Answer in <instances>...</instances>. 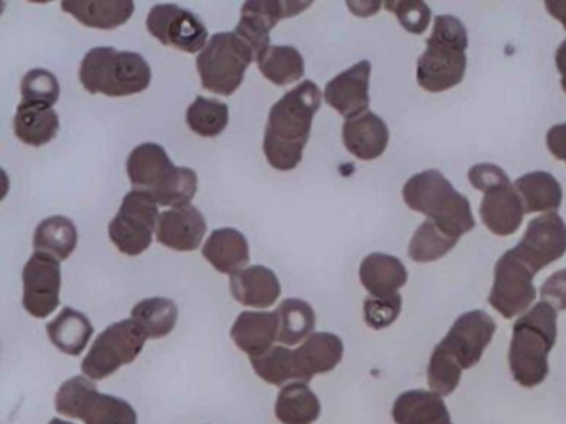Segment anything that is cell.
I'll return each mask as SVG.
<instances>
[{
	"instance_id": "1",
	"label": "cell",
	"mask_w": 566,
	"mask_h": 424,
	"mask_svg": "<svg viewBox=\"0 0 566 424\" xmlns=\"http://www.w3.org/2000/svg\"><path fill=\"white\" fill-rule=\"evenodd\" d=\"M321 99L319 86L304 80L274 103L264 131L263 151L268 162L277 171H293L303 161Z\"/></svg>"
},
{
	"instance_id": "2",
	"label": "cell",
	"mask_w": 566,
	"mask_h": 424,
	"mask_svg": "<svg viewBox=\"0 0 566 424\" xmlns=\"http://www.w3.org/2000/svg\"><path fill=\"white\" fill-rule=\"evenodd\" d=\"M556 318L552 305L538 301L513 325L509 367L520 386H538L548 377V353L555 347L558 333Z\"/></svg>"
},
{
	"instance_id": "3",
	"label": "cell",
	"mask_w": 566,
	"mask_h": 424,
	"mask_svg": "<svg viewBox=\"0 0 566 424\" xmlns=\"http://www.w3.org/2000/svg\"><path fill=\"white\" fill-rule=\"evenodd\" d=\"M127 172L138 191H147L158 205H188L198 191V176L191 168L171 162L164 146L144 142L130 152Z\"/></svg>"
},
{
	"instance_id": "4",
	"label": "cell",
	"mask_w": 566,
	"mask_h": 424,
	"mask_svg": "<svg viewBox=\"0 0 566 424\" xmlns=\"http://www.w3.org/2000/svg\"><path fill=\"white\" fill-rule=\"evenodd\" d=\"M402 195L412 211L427 215L449 237L459 241L475 227L469 199L455 191L452 182L437 169L412 176L403 186Z\"/></svg>"
},
{
	"instance_id": "5",
	"label": "cell",
	"mask_w": 566,
	"mask_h": 424,
	"mask_svg": "<svg viewBox=\"0 0 566 424\" xmlns=\"http://www.w3.org/2000/svg\"><path fill=\"white\" fill-rule=\"evenodd\" d=\"M469 35L465 25L453 15H437L426 52L417 62V82L430 93L446 92L459 85L467 70Z\"/></svg>"
},
{
	"instance_id": "6",
	"label": "cell",
	"mask_w": 566,
	"mask_h": 424,
	"mask_svg": "<svg viewBox=\"0 0 566 424\" xmlns=\"http://www.w3.org/2000/svg\"><path fill=\"white\" fill-rule=\"evenodd\" d=\"M78 76L88 93L120 98L145 92L151 83V68L140 53L97 46L82 60Z\"/></svg>"
},
{
	"instance_id": "7",
	"label": "cell",
	"mask_w": 566,
	"mask_h": 424,
	"mask_svg": "<svg viewBox=\"0 0 566 424\" xmlns=\"http://www.w3.org/2000/svg\"><path fill=\"white\" fill-rule=\"evenodd\" d=\"M253 52L234 32L214 33L197 56L201 85L208 92L230 96L240 88Z\"/></svg>"
},
{
	"instance_id": "8",
	"label": "cell",
	"mask_w": 566,
	"mask_h": 424,
	"mask_svg": "<svg viewBox=\"0 0 566 424\" xmlns=\"http://www.w3.org/2000/svg\"><path fill=\"white\" fill-rule=\"evenodd\" d=\"M59 413L85 424H138L137 411L128 401L102 394L88 377H74L62 384L55 396Z\"/></svg>"
},
{
	"instance_id": "9",
	"label": "cell",
	"mask_w": 566,
	"mask_h": 424,
	"mask_svg": "<svg viewBox=\"0 0 566 424\" xmlns=\"http://www.w3.org/2000/svg\"><path fill=\"white\" fill-rule=\"evenodd\" d=\"M145 341L147 337L134 320L112 324L92 344L91 351L82 361V371L91 380H105L125 364L137 360L144 350Z\"/></svg>"
},
{
	"instance_id": "10",
	"label": "cell",
	"mask_w": 566,
	"mask_h": 424,
	"mask_svg": "<svg viewBox=\"0 0 566 424\" xmlns=\"http://www.w3.org/2000/svg\"><path fill=\"white\" fill-rule=\"evenodd\" d=\"M158 204L147 191L128 192L122 201L120 211L108 225V235L122 254L140 255L147 251L157 232Z\"/></svg>"
},
{
	"instance_id": "11",
	"label": "cell",
	"mask_w": 566,
	"mask_h": 424,
	"mask_svg": "<svg viewBox=\"0 0 566 424\" xmlns=\"http://www.w3.org/2000/svg\"><path fill=\"white\" fill-rule=\"evenodd\" d=\"M493 318L483 310L467 311L453 321L452 328L437 344L443 357L449 358L460 370H469L482 360L483 351L495 335Z\"/></svg>"
},
{
	"instance_id": "12",
	"label": "cell",
	"mask_w": 566,
	"mask_h": 424,
	"mask_svg": "<svg viewBox=\"0 0 566 424\" xmlns=\"http://www.w3.org/2000/svg\"><path fill=\"white\" fill-rule=\"evenodd\" d=\"M533 277L535 274L510 248L496 262L490 305L509 320L523 314L536 298Z\"/></svg>"
},
{
	"instance_id": "13",
	"label": "cell",
	"mask_w": 566,
	"mask_h": 424,
	"mask_svg": "<svg viewBox=\"0 0 566 424\" xmlns=\"http://www.w3.org/2000/svg\"><path fill=\"white\" fill-rule=\"evenodd\" d=\"M147 29L158 42L187 53L207 46L208 29L191 10L177 3H157L147 17Z\"/></svg>"
},
{
	"instance_id": "14",
	"label": "cell",
	"mask_w": 566,
	"mask_h": 424,
	"mask_svg": "<svg viewBox=\"0 0 566 424\" xmlns=\"http://www.w3.org/2000/svg\"><path fill=\"white\" fill-rule=\"evenodd\" d=\"M310 2H290V0H250L241 7V19L234 33L248 43L254 60H260L270 49L271 30L277 22L300 15L310 9Z\"/></svg>"
},
{
	"instance_id": "15",
	"label": "cell",
	"mask_w": 566,
	"mask_h": 424,
	"mask_svg": "<svg viewBox=\"0 0 566 424\" xmlns=\"http://www.w3.org/2000/svg\"><path fill=\"white\" fill-rule=\"evenodd\" d=\"M513 252L533 274L543 271L566 252L565 221L556 212L538 215L530 221L525 235Z\"/></svg>"
},
{
	"instance_id": "16",
	"label": "cell",
	"mask_w": 566,
	"mask_h": 424,
	"mask_svg": "<svg viewBox=\"0 0 566 424\" xmlns=\"http://www.w3.org/2000/svg\"><path fill=\"white\" fill-rule=\"evenodd\" d=\"M25 310L35 318H48L61 305V262L51 255L35 252L22 271Z\"/></svg>"
},
{
	"instance_id": "17",
	"label": "cell",
	"mask_w": 566,
	"mask_h": 424,
	"mask_svg": "<svg viewBox=\"0 0 566 424\" xmlns=\"http://www.w3.org/2000/svg\"><path fill=\"white\" fill-rule=\"evenodd\" d=\"M370 70L373 66L369 60H363L346 72L334 76L324 88V99L327 105L333 106L346 119L356 118L366 113L370 103Z\"/></svg>"
},
{
	"instance_id": "18",
	"label": "cell",
	"mask_w": 566,
	"mask_h": 424,
	"mask_svg": "<svg viewBox=\"0 0 566 424\" xmlns=\"http://www.w3.org/2000/svg\"><path fill=\"white\" fill-rule=\"evenodd\" d=\"M207 219L193 204L161 212L157 225V241L178 252L197 251L207 234Z\"/></svg>"
},
{
	"instance_id": "19",
	"label": "cell",
	"mask_w": 566,
	"mask_h": 424,
	"mask_svg": "<svg viewBox=\"0 0 566 424\" xmlns=\"http://www.w3.org/2000/svg\"><path fill=\"white\" fill-rule=\"evenodd\" d=\"M343 354V340L337 335L317 331L294 350V378L310 383L316 374L333 371Z\"/></svg>"
},
{
	"instance_id": "20",
	"label": "cell",
	"mask_w": 566,
	"mask_h": 424,
	"mask_svg": "<svg viewBox=\"0 0 566 424\" xmlns=\"http://www.w3.org/2000/svg\"><path fill=\"white\" fill-rule=\"evenodd\" d=\"M480 215L483 224L495 235H512L518 231L525 215L522 199L515 186L506 181L483 192Z\"/></svg>"
},
{
	"instance_id": "21",
	"label": "cell",
	"mask_w": 566,
	"mask_h": 424,
	"mask_svg": "<svg viewBox=\"0 0 566 424\" xmlns=\"http://www.w3.org/2000/svg\"><path fill=\"white\" fill-rule=\"evenodd\" d=\"M343 141L347 151L363 161H373L389 145V128L376 113L366 112L344 121Z\"/></svg>"
},
{
	"instance_id": "22",
	"label": "cell",
	"mask_w": 566,
	"mask_h": 424,
	"mask_svg": "<svg viewBox=\"0 0 566 424\" xmlns=\"http://www.w3.org/2000/svg\"><path fill=\"white\" fill-rule=\"evenodd\" d=\"M230 290L244 307L268 308L281 295L280 278L264 265H251L231 275Z\"/></svg>"
},
{
	"instance_id": "23",
	"label": "cell",
	"mask_w": 566,
	"mask_h": 424,
	"mask_svg": "<svg viewBox=\"0 0 566 424\" xmlns=\"http://www.w3.org/2000/svg\"><path fill=\"white\" fill-rule=\"evenodd\" d=\"M231 338L250 358L261 357L277 340L276 311H243L231 328Z\"/></svg>"
},
{
	"instance_id": "24",
	"label": "cell",
	"mask_w": 566,
	"mask_h": 424,
	"mask_svg": "<svg viewBox=\"0 0 566 424\" xmlns=\"http://www.w3.org/2000/svg\"><path fill=\"white\" fill-rule=\"evenodd\" d=\"M406 265L394 255L374 254L364 258L359 268V278L363 287L369 292L370 297L389 298L399 294V288L407 284Z\"/></svg>"
},
{
	"instance_id": "25",
	"label": "cell",
	"mask_w": 566,
	"mask_h": 424,
	"mask_svg": "<svg viewBox=\"0 0 566 424\" xmlns=\"http://www.w3.org/2000/svg\"><path fill=\"white\" fill-rule=\"evenodd\" d=\"M61 7L85 26L98 30L118 29L135 12L130 0H64Z\"/></svg>"
},
{
	"instance_id": "26",
	"label": "cell",
	"mask_w": 566,
	"mask_h": 424,
	"mask_svg": "<svg viewBox=\"0 0 566 424\" xmlns=\"http://www.w3.org/2000/svg\"><path fill=\"white\" fill-rule=\"evenodd\" d=\"M396 424H453L446 401L433 391L410 390L392 407Z\"/></svg>"
},
{
	"instance_id": "27",
	"label": "cell",
	"mask_w": 566,
	"mask_h": 424,
	"mask_svg": "<svg viewBox=\"0 0 566 424\" xmlns=\"http://www.w3.org/2000/svg\"><path fill=\"white\" fill-rule=\"evenodd\" d=\"M203 257L221 274L234 275L250 262V244L233 227L217 229L203 245Z\"/></svg>"
},
{
	"instance_id": "28",
	"label": "cell",
	"mask_w": 566,
	"mask_h": 424,
	"mask_svg": "<svg viewBox=\"0 0 566 424\" xmlns=\"http://www.w3.org/2000/svg\"><path fill=\"white\" fill-rule=\"evenodd\" d=\"M59 128H61V119L51 106L24 105V103L18 106L14 131L24 145L34 146V148L48 145L57 136Z\"/></svg>"
},
{
	"instance_id": "29",
	"label": "cell",
	"mask_w": 566,
	"mask_h": 424,
	"mask_svg": "<svg viewBox=\"0 0 566 424\" xmlns=\"http://www.w3.org/2000/svg\"><path fill=\"white\" fill-rule=\"evenodd\" d=\"M48 335L59 350L78 357L94 335V325L87 315L75 308L65 307L54 320L49 321Z\"/></svg>"
},
{
	"instance_id": "30",
	"label": "cell",
	"mask_w": 566,
	"mask_h": 424,
	"mask_svg": "<svg viewBox=\"0 0 566 424\" xmlns=\"http://www.w3.org/2000/svg\"><path fill=\"white\" fill-rule=\"evenodd\" d=\"M513 186L522 199L525 214L555 212L562 205V186L549 172H528V174L516 179Z\"/></svg>"
},
{
	"instance_id": "31",
	"label": "cell",
	"mask_w": 566,
	"mask_h": 424,
	"mask_svg": "<svg viewBox=\"0 0 566 424\" xmlns=\"http://www.w3.org/2000/svg\"><path fill=\"white\" fill-rule=\"evenodd\" d=\"M78 232L72 219L52 215L44 219L35 229V252L51 255L55 261H67L77 247Z\"/></svg>"
},
{
	"instance_id": "32",
	"label": "cell",
	"mask_w": 566,
	"mask_h": 424,
	"mask_svg": "<svg viewBox=\"0 0 566 424\" xmlns=\"http://www.w3.org/2000/svg\"><path fill=\"white\" fill-rule=\"evenodd\" d=\"M319 414V398L304 381L284 384L277 394L276 417L283 424H313Z\"/></svg>"
},
{
	"instance_id": "33",
	"label": "cell",
	"mask_w": 566,
	"mask_h": 424,
	"mask_svg": "<svg viewBox=\"0 0 566 424\" xmlns=\"http://www.w3.org/2000/svg\"><path fill=\"white\" fill-rule=\"evenodd\" d=\"M277 341L297 344L307 340L316 327V311L301 298H286L276 308Z\"/></svg>"
},
{
	"instance_id": "34",
	"label": "cell",
	"mask_w": 566,
	"mask_h": 424,
	"mask_svg": "<svg viewBox=\"0 0 566 424\" xmlns=\"http://www.w3.org/2000/svg\"><path fill=\"white\" fill-rule=\"evenodd\" d=\"M132 320L142 328L147 340H158L170 335L177 327L178 307L170 298H145L135 305Z\"/></svg>"
},
{
	"instance_id": "35",
	"label": "cell",
	"mask_w": 566,
	"mask_h": 424,
	"mask_svg": "<svg viewBox=\"0 0 566 424\" xmlns=\"http://www.w3.org/2000/svg\"><path fill=\"white\" fill-rule=\"evenodd\" d=\"M260 72L277 86H287L304 76V59L291 45H271L260 60Z\"/></svg>"
},
{
	"instance_id": "36",
	"label": "cell",
	"mask_w": 566,
	"mask_h": 424,
	"mask_svg": "<svg viewBox=\"0 0 566 424\" xmlns=\"http://www.w3.org/2000/svg\"><path fill=\"white\" fill-rule=\"evenodd\" d=\"M187 123L191 131L203 138H214L227 129L230 123V108L220 99L198 96L187 112Z\"/></svg>"
},
{
	"instance_id": "37",
	"label": "cell",
	"mask_w": 566,
	"mask_h": 424,
	"mask_svg": "<svg viewBox=\"0 0 566 424\" xmlns=\"http://www.w3.org/2000/svg\"><path fill=\"white\" fill-rule=\"evenodd\" d=\"M457 239L449 237L446 232L440 231L432 221L427 219L416 234L409 245V257L413 262H433L449 254L457 245Z\"/></svg>"
},
{
	"instance_id": "38",
	"label": "cell",
	"mask_w": 566,
	"mask_h": 424,
	"mask_svg": "<svg viewBox=\"0 0 566 424\" xmlns=\"http://www.w3.org/2000/svg\"><path fill=\"white\" fill-rule=\"evenodd\" d=\"M250 360L258 377L266 383L281 386L287 381L296 380L294 378V350L284 344L273 347L261 357L250 358Z\"/></svg>"
},
{
	"instance_id": "39",
	"label": "cell",
	"mask_w": 566,
	"mask_h": 424,
	"mask_svg": "<svg viewBox=\"0 0 566 424\" xmlns=\"http://www.w3.org/2000/svg\"><path fill=\"white\" fill-rule=\"evenodd\" d=\"M24 105L54 106L61 98L57 76L45 68H34L25 73L21 85Z\"/></svg>"
},
{
	"instance_id": "40",
	"label": "cell",
	"mask_w": 566,
	"mask_h": 424,
	"mask_svg": "<svg viewBox=\"0 0 566 424\" xmlns=\"http://www.w3.org/2000/svg\"><path fill=\"white\" fill-rule=\"evenodd\" d=\"M460 378H462V370L433 348L429 367H427V381H429L430 390L440 396L452 394L459 386Z\"/></svg>"
},
{
	"instance_id": "41",
	"label": "cell",
	"mask_w": 566,
	"mask_h": 424,
	"mask_svg": "<svg viewBox=\"0 0 566 424\" xmlns=\"http://www.w3.org/2000/svg\"><path fill=\"white\" fill-rule=\"evenodd\" d=\"M400 310H402L400 294L389 298L367 297L364 300V320L374 330H382L392 325L399 317Z\"/></svg>"
},
{
	"instance_id": "42",
	"label": "cell",
	"mask_w": 566,
	"mask_h": 424,
	"mask_svg": "<svg viewBox=\"0 0 566 424\" xmlns=\"http://www.w3.org/2000/svg\"><path fill=\"white\" fill-rule=\"evenodd\" d=\"M386 9L396 13L400 25H402L407 32L416 33V35L426 32L430 23V17H432L429 6L422 2V0H412V2H387Z\"/></svg>"
},
{
	"instance_id": "43",
	"label": "cell",
	"mask_w": 566,
	"mask_h": 424,
	"mask_svg": "<svg viewBox=\"0 0 566 424\" xmlns=\"http://www.w3.org/2000/svg\"><path fill=\"white\" fill-rule=\"evenodd\" d=\"M539 297L545 304L552 305L556 311L566 310V268L546 278L545 284L539 288Z\"/></svg>"
},
{
	"instance_id": "44",
	"label": "cell",
	"mask_w": 566,
	"mask_h": 424,
	"mask_svg": "<svg viewBox=\"0 0 566 424\" xmlns=\"http://www.w3.org/2000/svg\"><path fill=\"white\" fill-rule=\"evenodd\" d=\"M469 181L472 182L473 188L479 191L485 192L486 189L493 186L502 184V182L510 181L506 172L495 165H475L470 168Z\"/></svg>"
},
{
	"instance_id": "45",
	"label": "cell",
	"mask_w": 566,
	"mask_h": 424,
	"mask_svg": "<svg viewBox=\"0 0 566 424\" xmlns=\"http://www.w3.org/2000/svg\"><path fill=\"white\" fill-rule=\"evenodd\" d=\"M546 146L548 151L559 161L566 162V123L552 126L546 132Z\"/></svg>"
},
{
	"instance_id": "46",
	"label": "cell",
	"mask_w": 566,
	"mask_h": 424,
	"mask_svg": "<svg viewBox=\"0 0 566 424\" xmlns=\"http://www.w3.org/2000/svg\"><path fill=\"white\" fill-rule=\"evenodd\" d=\"M545 9L548 10L553 19L559 20L566 30V0H553V2H545Z\"/></svg>"
},
{
	"instance_id": "47",
	"label": "cell",
	"mask_w": 566,
	"mask_h": 424,
	"mask_svg": "<svg viewBox=\"0 0 566 424\" xmlns=\"http://www.w3.org/2000/svg\"><path fill=\"white\" fill-rule=\"evenodd\" d=\"M556 68H558L559 75H562V88L566 93V40L556 50Z\"/></svg>"
},
{
	"instance_id": "48",
	"label": "cell",
	"mask_w": 566,
	"mask_h": 424,
	"mask_svg": "<svg viewBox=\"0 0 566 424\" xmlns=\"http://www.w3.org/2000/svg\"><path fill=\"white\" fill-rule=\"evenodd\" d=\"M347 7H349V9L353 10V12L356 13V15L369 17L374 15V13H376L377 10L380 9V3L347 2Z\"/></svg>"
},
{
	"instance_id": "49",
	"label": "cell",
	"mask_w": 566,
	"mask_h": 424,
	"mask_svg": "<svg viewBox=\"0 0 566 424\" xmlns=\"http://www.w3.org/2000/svg\"><path fill=\"white\" fill-rule=\"evenodd\" d=\"M49 424H72V423H67V421L59 420V417H55V420H52L51 423H49Z\"/></svg>"
}]
</instances>
